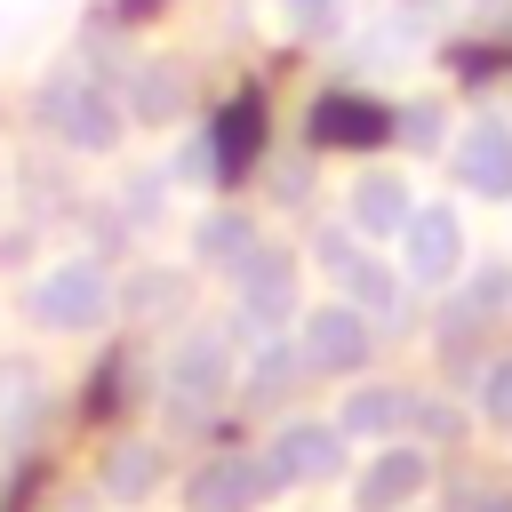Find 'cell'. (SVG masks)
I'll return each instance as SVG.
<instances>
[{
	"mask_svg": "<svg viewBox=\"0 0 512 512\" xmlns=\"http://www.w3.org/2000/svg\"><path fill=\"white\" fill-rule=\"evenodd\" d=\"M40 128H48L64 152H120L128 112H120V96H112L104 80H88V72H56V80L40 88Z\"/></svg>",
	"mask_w": 512,
	"mask_h": 512,
	"instance_id": "6da1fadb",
	"label": "cell"
},
{
	"mask_svg": "<svg viewBox=\"0 0 512 512\" xmlns=\"http://www.w3.org/2000/svg\"><path fill=\"white\" fill-rule=\"evenodd\" d=\"M112 304H120V288H112V272H104L96 256H56V264L32 280V320H40L48 336H88V328L112 320Z\"/></svg>",
	"mask_w": 512,
	"mask_h": 512,
	"instance_id": "7a4b0ae2",
	"label": "cell"
},
{
	"mask_svg": "<svg viewBox=\"0 0 512 512\" xmlns=\"http://www.w3.org/2000/svg\"><path fill=\"white\" fill-rule=\"evenodd\" d=\"M232 384H240V368H232V336H224V328H184V336L168 344V360H160V400H168L176 416L224 408Z\"/></svg>",
	"mask_w": 512,
	"mask_h": 512,
	"instance_id": "3957f363",
	"label": "cell"
},
{
	"mask_svg": "<svg viewBox=\"0 0 512 512\" xmlns=\"http://www.w3.org/2000/svg\"><path fill=\"white\" fill-rule=\"evenodd\" d=\"M224 280H232V304H240V336H232V344H256V336H272V328L296 320V280H304V272H296L288 248H264V240H256Z\"/></svg>",
	"mask_w": 512,
	"mask_h": 512,
	"instance_id": "277c9868",
	"label": "cell"
},
{
	"mask_svg": "<svg viewBox=\"0 0 512 512\" xmlns=\"http://www.w3.org/2000/svg\"><path fill=\"white\" fill-rule=\"evenodd\" d=\"M296 352H304L312 376H360L368 352H376V320L360 304H344V296L312 304V312H296Z\"/></svg>",
	"mask_w": 512,
	"mask_h": 512,
	"instance_id": "5b68a950",
	"label": "cell"
},
{
	"mask_svg": "<svg viewBox=\"0 0 512 512\" xmlns=\"http://www.w3.org/2000/svg\"><path fill=\"white\" fill-rule=\"evenodd\" d=\"M456 272H464V216L448 200H416V216L400 224V280L448 288Z\"/></svg>",
	"mask_w": 512,
	"mask_h": 512,
	"instance_id": "8992f818",
	"label": "cell"
},
{
	"mask_svg": "<svg viewBox=\"0 0 512 512\" xmlns=\"http://www.w3.org/2000/svg\"><path fill=\"white\" fill-rule=\"evenodd\" d=\"M320 264H328V280H336V296L344 304H360L368 320H384V312H400V272L384 264V256H368V240L344 224V232H320Z\"/></svg>",
	"mask_w": 512,
	"mask_h": 512,
	"instance_id": "52a82bcc",
	"label": "cell"
},
{
	"mask_svg": "<svg viewBox=\"0 0 512 512\" xmlns=\"http://www.w3.org/2000/svg\"><path fill=\"white\" fill-rule=\"evenodd\" d=\"M448 160H456V184L480 192V200H512V120L504 112H480L448 136Z\"/></svg>",
	"mask_w": 512,
	"mask_h": 512,
	"instance_id": "ba28073f",
	"label": "cell"
},
{
	"mask_svg": "<svg viewBox=\"0 0 512 512\" xmlns=\"http://www.w3.org/2000/svg\"><path fill=\"white\" fill-rule=\"evenodd\" d=\"M344 432L336 424H320V416H296V424H280L272 432V448H264V464H272V480L280 488H312V480H336L344 472Z\"/></svg>",
	"mask_w": 512,
	"mask_h": 512,
	"instance_id": "9c48e42d",
	"label": "cell"
},
{
	"mask_svg": "<svg viewBox=\"0 0 512 512\" xmlns=\"http://www.w3.org/2000/svg\"><path fill=\"white\" fill-rule=\"evenodd\" d=\"M432 480V456L416 440H384L360 472H352V512H408Z\"/></svg>",
	"mask_w": 512,
	"mask_h": 512,
	"instance_id": "30bf717a",
	"label": "cell"
},
{
	"mask_svg": "<svg viewBox=\"0 0 512 512\" xmlns=\"http://www.w3.org/2000/svg\"><path fill=\"white\" fill-rule=\"evenodd\" d=\"M272 496H280V480L264 456H216L184 480V512H264Z\"/></svg>",
	"mask_w": 512,
	"mask_h": 512,
	"instance_id": "8fae6325",
	"label": "cell"
},
{
	"mask_svg": "<svg viewBox=\"0 0 512 512\" xmlns=\"http://www.w3.org/2000/svg\"><path fill=\"white\" fill-rule=\"evenodd\" d=\"M416 216V184L400 168H360L352 192H344V224L360 240H400V224Z\"/></svg>",
	"mask_w": 512,
	"mask_h": 512,
	"instance_id": "7c38bea8",
	"label": "cell"
},
{
	"mask_svg": "<svg viewBox=\"0 0 512 512\" xmlns=\"http://www.w3.org/2000/svg\"><path fill=\"white\" fill-rule=\"evenodd\" d=\"M408 400L416 392H400V384H352L344 408H336V432L344 440H392L408 424Z\"/></svg>",
	"mask_w": 512,
	"mask_h": 512,
	"instance_id": "4fadbf2b",
	"label": "cell"
},
{
	"mask_svg": "<svg viewBox=\"0 0 512 512\" xmlns=\"http://www.w3.org/2000/svg\"><path fill=\"white\" fill-rule=\"evenodd\" d=\"M296 376H304L296 336H256V352H248V368H240V400H248V408H272V400H288Z\"/></svg>",
	"mask_w": 512,
	"mask_h": 512,
	"instance_id": "5bb4252c",
	"label": "cell"
},
{
	"mask_svg": "<svg viewBox=\"0 0 512 512\" xmlns=\"http://www.w3.org/2000/svg\"><path fill=\"white\" fill-rule=\"evenodd\" d=\"M120 112H128L136 128H168V120L184 112V72H176V64H136L128 88H120Z\"/></svg>",
	"mask_w": 512,
	"mask_h": 512,
	"instance_id": "9a60e30c",
	"label": "cell"
},
{
	"mask_svg": "<svg viewBox=\"0 0 512 512\" xmlns=\"http://www.w3.org/2000/svg\"><path fill=\"white\" fill-rule=\"evenodd\" d=\"M160 464H168V456H160L152 440H112V448H104V496H112V504H144V496L160 488Z\"/></svg>",
	"mask_w": 512,
	"mask_h": 512,
	"instance_id": "2e32d148",
	"label": "cell"
},
{
	"mask_svg": "<svg viewBox=\"0 0 512 512\" xmlns=\"http://www.w3.org/2000/svg\"><path fill=\"white\" fill-rule=\"evenodd\" d=\"M248 248H256V216H240V208H216V216L192 224V256H200L208 272H232Z\"/></svg>",
	"mask_w": 512,
	"mask_h": 512,
	"instance_id": "e0dca14e",
	"label": "cell"
},
{
	"mask_svg": "<svg viewBox=\"0 0 512 512\" xmlns=\"http://www.w3.org/2000/svg\"><path fill=\"white\" fill-rule=\"evenodd\" d=\"M472 408H480L496 432H512V352L480 368V384H472Z\"/></svg>",
	"mask_w": 512,
	"mask_h": 512,
	"instance_id": "ac0fdd59",
	"label": "cell"
},
{
	"mask_svg": "<svg viewBox=\"0 0 512 512\" xmlns=\"http://www.w3.org/2000/svg\"><path fill=\"white\" fill-rule=\"evenodd\" d=\"M400 136H408L416 152H448V136H456V128H448V112H440V104H408V112H400Z\"/></svg>",
	"mask_w": 512,
	"mask_h": 512,
	"instance_id": "d6986e66",
	"label": "cell"
},
{
	"mask_svg": "<svg viewBox=\"0 0 512 512\" xmlns=\"http://www.w3.org/2000/svg\"><path fill=\"white\" fill-rule=\"evenodd\" d=\"M272 8H280V16L296 24V32H312V40L344 24V0H272Z\"/></svg>",
	"mask_w": 512,
	"mask_h": 512,
	"instance_id": "ffe728a7",
	"label": "cell"
},
{
	"mask_svg": "<svg viewBox=\"0 0 512 512\" xmlns=\"http://www.w3.org/2000/svg\"><path fill=\"white\" fill-rule=\"evenodd\" d=\"M504 304H512V272H504V264H488V272L464 288V312H504Z\"/></svg>",
	"mask_w": 512,
	"mask_h": 512,
	"instance_id": "44dd1931",
	"label": "cell"
},
{
	"mask_svg": "<svg viewBox=\"0 0 512 512\" xmlns=\"http://www.w3.org/2000/svg\"><path fill=\"white\" fill-rule=\"evenodd\" d=\"M208 168H216V152H208V136H192V144L176 152V168H168V176H176V184H200Z\"/></svg>",
	"mask_w": 512,
	"mask_h": 512,
	"instance_id": "7402d4cb",
	"label": "cell"
},
{
	"mask_svg": "<svg viewBox=\"0 0 512 512\" xmlns=\"http://www.w3.org/2000/svg\"><path fill=\"white\" fill-rule=\"evenodd\" d=\"M168 296H176V280H168V272H152L144 288H128V304H168Z\"/></svg>",
	"mask_w": 512,
	"mask_h": 512,
	"instance_id": "603a6c76",
	"label": "cell"
},
{
	"mask_svg": "<svg viewBox=\"0 0 512 512\" xmlns=\"http://www.w3.org/2000/svg\"><path fill=\"white\" fill-rule=\"evenodd\" d=\"M464 512H512V496H504V488H496V496H472V504H464Z\"/></svg>",
	"mask_w": 512,
	"mask_h": 512,
	"instance_id": "cb8c5ba5",
	"label": "cell"
}]
</instances>
